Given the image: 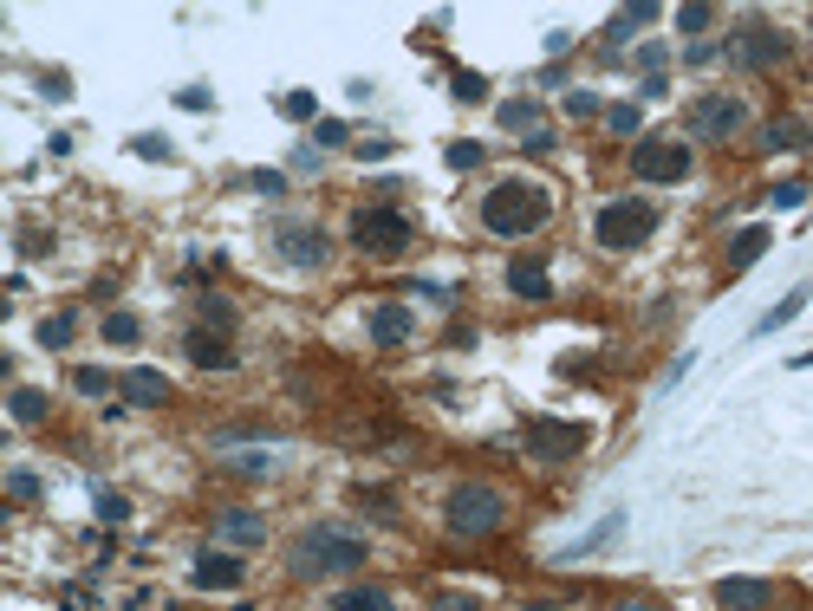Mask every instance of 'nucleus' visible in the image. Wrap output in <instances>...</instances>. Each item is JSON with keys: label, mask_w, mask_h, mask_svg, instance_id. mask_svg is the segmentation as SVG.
I'll use <instances>...</instances> for the list:
<instances>
[{"label": "nucleus", "mask_w": 813, "mask_h": 611, "mask_svg": "<svg viewBox=\"0 0 813 611\" xmlns=\"http://www.w3.org/2000/svg\"><path fill=\"white\" fill-rule=\"evenodd\" d=\"M801 137H808L801 124H768V130H762V150H801Z\"/></svg>", "instance_id": "nucleus-23"}, {"label": "nucleus", "mask_w": 813, "mask_h": 611, "mask_svg": "<svg viewBox=\"0 0 813 611\" xmlns=\"http://www.w3.org/2000/svg\"><path fill=\"white\" fill-rule=\"evenodd\" d=\"M332 611H391V593L384 586H352V593H339Z\"/></svg>", "instance_id": "nucleus-19"}, {"label": "nucleus", "mask_w": 813, "mask_h": 611, "mask_svg": "<svg viewBox=\"0 0 813 611\" xmlns=\"http://www.w3.org/2000/svg\"><path fill=\"white\" fill-rule=\"evenodd\" d=\"M801 306H808V287H795V293H788L775 313H762V326H755V332H782L788 319H801Z\"/></svg>", "instance_id": "nucleus-21"}, {"label": "nucleus", "mask_w": 813, "mask_h": 611, "mask_svg": "<svg viewBox=\"0 0 813 611\" xmlns=\"http://www.w3.org/2000/svg\"><path fill=\"white\" fill-rule=\"evenodd\" d=\"M371 339H378L384 352L404 345V339H410V306H404V300H384V306L371 313Z\"/></svg>", "instance_id": "nucleus-13"}, {"label": "nucleus", "mask_w": 813, "mask_h": 611, "mask_svg": "<svg viewBox=\"0 0 813 611\" xmlns=\"http://www.w3.org/2000/svg\"><path fill=\"white\" fill-rule=\"evenodd\" d=\"M358 156H365V163H384V156H391V143H384V137H371V143H358Z\"/></svg>", "instance_id": "nucleus-38"}, {"label": "nucleus", "mask_w": 813, "mask_h": 611, "mask_svg": "<svg viewBox=\"0 0 813 611\" xmlns=\"http://www.w3.org/2000/svg\"><path fill=\"white\" fill-rule=\"evenodd\" d=\"M98 514H104V521H124V514H130V501H124V495H111V488H98Z\"/></svg>", "instance_id": "nucleus-32"}, {"label": "nucleus", "mask_w": 813, "mask_h": 611, "mask_svg": "<svg viewBox=\"0 0 813 611\" xmlns=\"http://www.w3.org/2000/svg\"><path fill=\"white\" fill-rule=\"evenodd\" d=\"M651 228H658V208H651V202H638V195H625V202H606V208H599V221H593L599 247H612V254H632V247H645V241H651Z\"/></svg>", "instance_id": "nucleus-3"}, {"label": "nucleus", "mask_w": 813, "mask_h": 611, "mask_svg": "<svg viewBox=\"0 0 813 611\" xmlns=\"http://www.w3.org/2000/svg\"><path fill=\"white\" fill-rule=\"evenodd\" d=\"M72 384H78V391H85V397H104V391H111V378H104V371H98V365H85V371H78V378H72Z\"/></svg>", "instance_id": "nucleus-28"}, {"label": "nucleus", "mask_w": 813, "mask_h": 611, "mask_svg": "<svg viewBox=\"0 0 813 611\" xmlns=\"http://www.w3.org/2000/svg\"><path fill=\"white\" fill-rule=\"evenodd\" d=\"M443 521H449V534H495L501 527V488H488V482H462L456 495H449V508H443Z\"/></svg>", "instance_id": "nucleus-4"}, {"label": "nucleus", "mask_w": 813, "mask_h": 611, "mask_svg": "<svg viewBox=\"0 0 813 611\" xmlns=\"http://www.w3.org/2000/svg\"><path fill=\"white\" fill-rule=\"evenodd\" d=\"M254 189H261V195H280V189H287V182H280V176H274V169H254Z\"/></svg>", "instance_id": "nucleus-39"}, {"label": "nucleus", "mask_w": 813, "mask_h": 611, "mask_svg": "<svg viewBox=\"0 0 813 611\" xmlns=\"http://www.w3.org/2000/svg\"><path fill=\"white\" fill-rule=\"evenodd\" d=\"M46 417V397L39 391H13V423H39Z\"/></svg>", "instance_id": "nucleus-25"}, {"label": "nucleus", "mask_w": 813, "mask_h": 611, "mask_svg": "<svg viewBox=\"0 0 813 611\" xmlns=\"http://www.w3.org/2000/svg\"><path fill=\"white\" fill-rule=\"evenodd\" d=\"M215 534L234 540V547H254V540H267V521L254 508H228V514H215Z\"/></svg>", "instance_id": "nucleus-15"}, {"label": "nucleus", "mask_w": 813, "mask_h": 611, "mask_svg": "<svg viewBox=\"0 0 813 611\" xmlns=\"http://www.w3.org/2000/svg\"><path fill=\"white\" fill-rule=\"evenodd\" d=\"M632 176L638 182H684L690 176V143L684 137H645L632 150Z\"/></svg>", "instance_id": "nucleus-6"}, {"label": "nucleus", "mask_w": 813, "mask_h": 611, "mask_svg": "<svg viewBox=\"0 0 813 611\" xmlns=\"http://www.w3.org/2000/svg\"><path fill=\"white\" fill-rule=\"evenodd\" d=\"M117 397H124V404H137V410H156V404H169L176 391H169V378H163V371L137 365V371H124V378H117Z\"/></svg>", "instance_id": "nucleus-9"}, {"label": "nucleus", "mask_w": 813, "mask_h": 611, "mask_svg": "<svg viewBox=\"0 0 813 611\" xmlns=\"http://www.w3.org/2000/svg\"><path fill=\"white\" fill-rule=\"evenodd\" d=\"M182 352H189V358H195L202 371H228V365H234V352H228V339H221V332H202V326H195V332L182 339Z\"/></svg>", "instance_id": "nucleus-14"}, {"label": "nucleus", "mask_w": 813, "mask_h": 611, "mask_svg": "<svg viewBox=\"0 0 813 611\" xmlns=\"http://www.w3.org/2000/svg\"><path fill=\"white\" fill-rule=\"evenodd\" d=\"M547 215H554V189L528 182V176H508V182H495L482 195V228L501 234V241H521V234L547 228Z\"/></svg>", "instance_id": "nucleus-1"}, {"label": "nucleus", "mask_w": 813, "mask_h": 611, "mask_svg": "<svg viewBox=\"0 0 813 611\" xmlns=\"http://www.w3.org/2000/svg\"><path fill=\"white\" fill-rule=\"evenodd\" d=\"M241 573H247V567H241L234 553H202V560L189 567V580H195L202 593H228V586H241Z\"/></svg>", "instance_id": "nucleus-10"}, {"label": "nucleus", "mask_w": 813, "mask_h": 611, "mask_svg": "<svg viewBox=\"0 0 813 611\" xmlns=\"http://www.w3.org/2000/svg\"><path fill=\"white\" fill-rule=\"evenodd\" d=\"M619 527H625V514H606V521H599V527H593L586 540H573V547L560 553V567H573V560H586V553H599V547H606V540H612Z\"/></svg>", "instance_id": "nucleus-18"}, {"label": "nucleus", "mask_w": 813, "mask_h": 611, "mask_svg": "<svg viewBox=\"0 0 813 611\" xmlns=\"http://www.w3.org/2000/svg\"><path fill=\"white\" fill-rule=\"evenodd\" d=\"M482 91H488L482 72H456V98H482Z\"/></svg>", "instance_id": "nucleus-33"}, {"label": "nucleus", "mask_w": 813, "mask_h": 611, "mask_svg": "<svg viewBox=\"0 0 813 611\" xmlns=\"http://www.w3.org/2000/svg\"><path fill=\"white\" fill-rule=\"evenodd\" d=\"M768 202H775V208H801L808 189H801V182H782V189H768Z\"/></svg>", "instance_id": "nucleus-31"}, {"label": "nucleus", "mask_w": 813, "mask_h": 611, "mask_svg": "<svg viewBox=\"0 0 813 611\" xmlns=\"http://www.w3.org/2000/svg\"><path fill=\"white\" fill-rule=\"evenodd\" d=\"M345 137H352V130H345L339 117H326V124H319V143H345Z\"/></svg>", "instance_id": "nucleus-37"}, {"label": "nucleus", "mask_w": 813, "mask_h": 611, "mask_svg": "<svg viewBox=\"0 0 813 611\" xmlns=\"http://www.w3.org/2000/svg\"><path fill=\"white\" fill-rule=\"evenodd\" d=\"M567 111H573V117H593V111H599V98H593V91H567Z\"/></svg>", "instance_id": "nucleus-35"}, {"label": "nucleus", "mask_w": 813, "mask_h": 611, "mask_svg": "<svg viewBox=\"0 0 813 611\" xmlns=\"http://www.w3.org/2000/svg\"><path fill=\"white\" fill-rule=\"evenodd\" d=\"M508 287H515L521 300H547V267H541V260H515V267H508Z\"/></svg>", "instance_id": "nucleus-17"}, {"label": "nucleus", "mask_w": 813, "mask_h": 611, "mask_svg": "<svg viewBox=\"0 0 813 611\" xmlns=\"http://www.w3.org/2000/svg\"><path fill=\"white\" fill-rule=\"evenodd\" d=\"M137 332H143V326H137V313H111V319H104V339H111V345H130Z\"/></svg>", "instance_id": "nucleus-24"}, {"label": "nucleus", "mask_w": 813, "mask_h": 611, "mask_svg": "<svg viewBox=\"0 0 813 611\" xmlns=\"http://www.w3.org/2000/svg\"><path fill=\"white\" fill-rule=\"evenodd\" d=\"M280 111H287V117H313L319 104H313V91H287V98H280Z\"/></svg>", "instance_id": "nucleus-29"}, {"label": "nucleus", "mask_w": 813, "mask_h": 611, "mask_svg": "<svg viewBox=\"0 0 813 611\" xmlns=\"http://www.w3.org/2000/svg\"><path fill=\"white\" fill-rule=\"evenodd\" d=\"M436 611H482V606H475V599H443Z\"/></svg>", "instance_id": "nucleus-41"}, {"label": "nucleus", "mask_w": 813, "mask_h": 611, "mask_svg": "<svg viewBox=\"0 0 813 611\" xmlns=\"http://www.w3.org/2000/svg\"><path fill=\"white\" fill-rule=\"evenodd\" d=\"M65 339H72V313H59V319L39 326V345H65Z\"/></svg>", "instance_id": "nucleus-27"}, {"label": "nucleus", "mask_w": 813, "mask_h": 611, "mask_svg": "<svg viewBox=\"0 0 813 611\" xmlns=\"http://www.w3.org/2000/svg\"><path fill=\"white\" fill-rule=\"evenodd\" d=\"M280 254H287L293 267H319V260H326V234L293 221V228H280Z\"/></svg>", "instance_id": "nucleus-12"}, {"label": "nucleus", "mask_w": 813, "mask_h": 611, "mask_svg": "<svg viewBox=\"0 0 813 611\" xmlns=\"http://www.w3.org/2000/svg\"><path fill=\"white\" fill-rule=\"evenodd\" d=\"M7 488H13V501H33V495H39V482H33L26 469H20V475H7Z\"/></svg>", "instance_id": "nucleus-36"}, {"label": "nucleus", "mask_w": 813, "mask_h": 611, "mask_svg": "<svg viewBox=\"0 0 813 611\" xmlns=\"http://www.w3.org/2000/svg\"><path fill=\"white\" fill-rule=\"evenodd\" d=\"M501 124H508V130H528V137H541V117H534V104H528V98L501 104Z\"/></svg>", "instance_id": "nucleus-22"}, {"label": "nucleus", "mask_w": 813, "mask_h": 611, "mask_svg": "<svg viewBox=\"0 0 813 611\" xmlns=\"http://www.w3.org/2000/svg\"><path fill=\"white\" fill-rule=\"evenodd\" d=\"M352 247H365V254H378V260H397V254L410 247V221H404L397 208H358V215H352Z\"/></svg>", "instance_id": "nucleus-5"}, {"label": "nucleus", "mask_w": 813, "mask_h": 611, "mask_svg": "<svg viewBox=\"0 0 813 611\" xmlns=\"http://www.w3.org/2000/svg\"><path fill=\"white\" fill-rule=\"evenodd\" d=\"M606 124H612L619 137H632V130H638V104H612V111H606Z\"/></svg>", "instance_id": "nucleus-26"}, {"label": "nucleus", "mask_w": 813, "mask_h": 611, "mask_svg": "<svg viewBox=\"0 0 813 611\" xmlns=\"http://www.w3.org/2000/svg\"><path fill=\"white\" fill-rule=\"evenodd\" d=\"M528 611H560V606H528Z\"/></svg>", "instance_id": "nucleus-43"}, {"label": "nucleus", "mask_w": 813, "mask_h": 611, "mask_svg": "<svg viewBox=\"0 0 813 611\" xmlns=\"http://www.w3.org/2000/svg\"><path fill=\"white\" fill-rule=\"evenodd\" d=\"M580 449H586V430H580V423H560V417H534V423H528V456L567 462V456H580Z\"/></svg>", "instance_id": "nucleus-8"}, {"label": "nucleus", "mask_w": 813, "mask_h": 611, "mask_svg": "<svg viewBox=\"0 0 813 611\" xmlns=\"http://www.w3.org/2000/svg\"><path fill=\"white\" fill-rule=\"evenodd\" d=\"M482 163V143H449V169H475Z\"/></svg>", "instance_id": "nucleus-30"}, {"label": "nucleus", "mask_w": 813, "mask_h": 611, "mask_svg": "<svg viewBox=\"0 0 813 611\" xmlns=\"http://www.w3.org/2000/svg\"><path fill=\"white\" fill-rule=\"evenodd\" d=\"M749 65H768V59H782V33H768V26H755L749 33V46H736Z\"/></svg>", "instance_id": "nucleus-20"}, {"label": "nucleus", "mask_w": 813, "mask_h": 611, "mask_svg": "<svg viewBox=\"0 0 813 611\" xmlns=\"http://www.w3.org/2000/svg\"><path fill=\"white\" fill-rule=\"evenodd\" d=\"M716 606L723 611H768L775 606V586H768V580H723V586H716Z\"/></svg>", "instance_id": "nucleus-11"}, {"label": "nucleus", "mask_w": 813, "mask_h": 611, "mask_svg": "<svg viewBox=\"0 0 813 611\" xmlns=\"http://www.w3.org/2000/svg\"><path fill=\"white\" fill-rule=\"evenodd\" d=\"M202 319H208V326H228V319H234V313H228V306H221V300H202Z\"/></svg>", "instance_id": "nucleus-40"}, {"label": "nucleus", "mask_w": 813, "mask_h": 611, "mask_svg": "<svg viewBox=\"0 0 813 611\" xmlns=\"http://www.w3.org/2000/svg\"><path fill=\"white\" fill-rule=\"evenodd\" d=\"M619 611H664V606H651V599H625Z\"/></svg>", "instance_id": "nucleus-42"}, {"label": "nucleus", "mask_w": 813, "mask_h": 611, "mask_svg": "<svg viewBox=\"0 0 813 611\" xmlns=\"http://www.w3.org/2000/svg\"><path fill=\"white\" fill-rule=\"evenodd\" d=\"M742 98H729V91H716V98H697L690 104V137L697 143H723V137H736L742 130Z\"/></svg>", "instance_id": "nucleus-7"}, {"label": "nucleus", "mask_w": 813, "mask_h": 611, "mask_svg": "<svg viewBox=\"0 0 813 611\" xmlns=\"http://www.w3.org/2000/svg\"><path fill=\"white\" fill-rule=\"evenodd\" d=\"M365 560H371V547H365L358 534H345V527H313V534H300V540H293V573H300V580L358 573Z\"/></svg>", "instance_id": "nucleus-2"}, {"label": "nucleus", "mask_w": 813, "mask_h": 611, "mask_svg": "<svg viewBox=\"0 0 813 611\" xmlns=\"http://www.w3.org/2000/svg\"><path fill=\"white\" fill-rule=\"evenodd\" d=\"M677 26H684V33H703V26H710V7H684Z\"/></svg>", "instance_id": "nucleus-34"}, {"label": "nucleus", "mask_w": 813, "mask_h": 611, "mask_svg": "<svg viewBox=\"0 0 813 611\" xmlns=\"http://www.w3.org/2000/svg\"><path fill=\"white\" fill-rule=\"evenodd\" d=\"M762 254H768V228H742V234L729 241V267H736V273H749Z\"/></svg>", "instance_id": "nucleus-16"}]
</instances>
